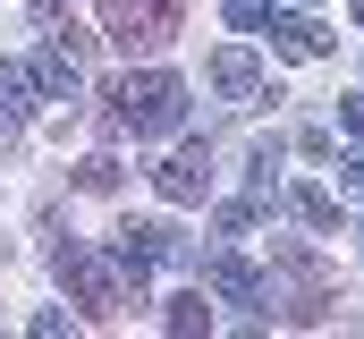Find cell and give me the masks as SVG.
Listing matches in <instances>:
<instances>
[{"label":"cell","mask_w":364,"mask_h":339,"mask_svg":"<svg viewBox=\"0 0 364 339\" xmlns=\"http://www.w3.org/2000/svg\"><path fill=\"white\" fill-rule=\"evenodd\" d=\"M110 127H119V136H136V145H153V136H178V127H186V85L170 77V68L119 77V85H110Z\"/></svg>","instance_id":"obj_1"},{"label":"cell","mask_w":364,"mask_h":339,"mask_svg":"<svg viewBox=\"0 0 364 339\" xmlns=\"http://www.w3.org/2000/svg\"><path fill=\"white\" fill-rule=\"evenodd\" d=\"M51 271H60V288L85 306V323H119V314H127V297L144 306V288H136V280H127L110 254L77 246V238H60V246H51Z\"/></svg>","instance_id":"obj_2"},{"label":"cell","mask_w":364,"mask_h":339,"mask_svg":"<svg viewBox=\"0 0 364 339\" xmlns=\"http://www.w3.org/2000/svg\"><path fill=\"white\" fill-rule=\"evenodd\" d=\"M178 17H186V0H102V34L119 51H161L178 34Z\"/></svg>","instance_id":"obj_3"},{"label":"cell","mask_w":364,"mask_h":339,"mask_svg":"<svg viewBox=\"0 0 364 339\" xmlns=\"http://www.w3.org/2000/svg\"><path fill=\"white\" fill-rule=\"evenodd\" d=\"M110 263H119V271L144 288V271H161V263H195V246H186L170 221H127V229L110 238Z\"/></svg>","instance_id":"obj_4"},{"label":"cell","mask_w":364,"mask_h":339,"mask_svg":"<svg viewBox=\"0 0 364 339\" xmlns=\"http://www.w3.org/2000/svg\"><path fill=\"white\" fill-rule=\"evenodd\" d=\"M195 271H203V288H212V297L255 306V323H272V314H279V288L255 271V263H237V254H195Z\"/></svg>","instance_id":"obj_5"},{"label":"cell","mask_w":364,"mask_h":339,"mask_svg":"<svg viewBox=\"0 0 364 339\" xmlns=\"http://www.w3.org/2000/svg\"><path fill=\"white\" fill-rule=\"evenodd\" d=\"M203 77H212V93H220V102H237V110H255V102H279L272 85H263V68H255V51H246V43L212 51V68H203Z\"/></svg>","instance_id":"obj_6"},{"label":"cell","mask_w":364,"mask_h":339,"mask_svg":"<svg viewBox=\"0 0 364 339\" xmlns=\"http://www.w3.org/2000/svg\"><path fill=\"white\" fill-rule=\"evenodd\" d=\"M34 77H43V102H77L85 93V51H68V34H43Z\"/></svg>","instance_id":"obj_7"},{"label":"cell","mask_w":364,"mask_h":339,"mask_svg":"<svg viewBox=\"0 0 364 339\" xmlns=\"http://www.w3.org/2000/svg\"><path fill=\"white\" fill-rule=\"evenodd\" d=\"M153 187H161L170 204H203V187H212V145H178L170 162L153 170Z\"/></svg>","instance_id":"obj_8"},{"label":"cell","mask_w":364,"mask_h":339,"mask_svg":"<svg viewBox=\"0 0 364 339\" xmlns=\"http://www.w3.org/2000/svg\"><path fill=\"white\" fill-rule=\"evenodd\" d=\"M263 26H272V51H279V60H331V43H339L322 17H279V9H272Z\"/></svg>","instance_id":"obj_9"},{"label":"cell","mask_w":364,"mask_h":339,"mask_svg":"<svg viewBox=\"0 0 364 339\" xmlns=\"http://www.w3.org/2000/svg\"><path fill=\"white\" fill-rule=\"evenodd\" d=\"M34 102H43V77H34V60H0V127H17Z\"/></svg>","instance_id":"obj_10"},{"label":"cell","mask_w":364,"mask_h":339,"mask_svg":"<svg viewBox=\"0 0 364 339\" xmlns=\"http://www.w3.org/2000/svg\"><path fill=\"white\" fill-rule=\"evenodd\" d=\"M161 323H170V331H178V339H195V331H212V306H203V288H178V297L161 306Z\"/></svg>","instance_id":"obj_11"},{"label":"cell","mask_w":364,"mask_h":339,"mask_svg":"<svg viewBox=\"0 0 364 339\" xmlns=\"http://www.w3.org/2000/svg\"><path fill=\"white\" fill-rule=\"evenodd\" d=\"M288 212H296L305 229H339V204H331V187H288Z\"/></svg>","instance_id":"obj_12"},{"label":"cell","mask_w":364,"mask_h":339,"mask_svg":"<svg viewBox=\"0 0 364 339\" xmlns=\"http://www.w3.org/2000/svg\"><path fill=\"white\" fill-rule=\"evenodd\" d=\"M77 187H93V195H110V187H119V162H110V153H93V162L77 170Z\"/></svg>","instance_id":"obj_13"},{"label":"cell","mask_w":364,"mask_h":339,"mask_svg":"<svg viewBox=\"0 0 364 339\" xmlns=\"http://www.w3.org/2000/svg\"><path fill=\"white\" fill-rule=\"evenodd\" d=\"M220 17H229V26H246V34H255V26H263V17H272V0H220Z\"/></svg>","instance_id":"obj_14"},{"label":"cell","mask_w":364,"mask_h":339,"mask_svg":"<svg viewBox=\"0 0 364 339\" xmlns=\"http://www.w3.org/2000/svg\"><path fill=\"white\" fill-rule=\"evenodd\" d=\"M339 187L364 204V145H348V153H339Z\"/></svg>","instance_id":"obj_15"},{"label":"cell","mask_w":364,"mask_h":339,"mask_svg":"<svg viewBox=\"0 0 364 339\" xmlns=\"http://www.w3.org/2000/svg\"><path fill=\"white\" fill-rule=\"evenodd\" d=\"M255 212H263V204H220V238H246V229H255Z\"/></svg>","instance_id":"obj_16"},{"label":"cell","mask_w":364,"mask_h":339,"mask_svg":"<svg viewBox=\"0 0 364 339\" xmlns=\"http://www.w3.org/2000/svg\"><path fill=\"white\" fill-rule=\"evenodd\" d=\"M339 119H348V127L364 136V93H348V102H339Z\"/></svg>","instance_id":"obj_17"},{"label":"cell","mask_w":364,"mask_h":339,"mask_svg":"<svg viewBox=\"0 0 364 339\" xmlns=\"http://www.w3.org/2000/svg\"><path fill=\"white\" fill-rule=\"evenodd\" d=\"M348 9H356V26H364V0H348Z\"/></svg>","instance_id":"obj_18"}]
</instances>
